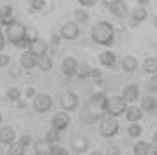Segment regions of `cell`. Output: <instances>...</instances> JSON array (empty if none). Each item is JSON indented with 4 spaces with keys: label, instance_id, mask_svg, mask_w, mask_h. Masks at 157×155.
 I'll list each match as a JSON object with an SVG mask.
<instances>
[{
    "label": "cell",
    "instance_id": "cell-1",
    "mask_svg": "<svg viewBox=\"0 0 157 155\" xmlns=\"http://www.w3.org/2000/svg\"><path fill=\"white\" fill-rule=\"evenodd\" d=\"M90 37L95 44H101V46H113L115 44V27L106 20L97 21L92 28H90Z\"/></svg>",
    "mask_w": 157,
    "mask_h": 155
},
{
    "label": "cell",
    "instance_id": "cell-2",
    "mask_svg": "<svg viewBox=\"0 0 157 155\" xmlns=\"http://www.w3.org/2000/svg\"><path fill=\"white\" fill-rule=\"evenodd\" d=\"M4 34H6V39H7L11 44H14V46L23 48V49L29 48L30 42L27 41V27L23 25L21 21H14V23L7 25Z\"/></svg>",
    "mask_w": 157,
    "mask_h": 155
},
{
    "label": "cell",
    "instance_id": "cell-3",
    "mask_svg": "<svg viewBox=\"0 0 157 155\" xmlns=\"http://www.w3.org/2000/svg\"><path fill=\"white\" fill-rule=\"evenodd\" d=\"M127 109V100L124 99V95H108L106 97V106L104 111L111 116H120Z\"/></svg>",
    "mask_w": 157,
    "mask_h": 155
},
{
    "label": "cell",
    "instance_id": "cell-4",
    "mask_svg": "<svg viewBox=\"0 0 157 155\" xmlns=\"http://www.w3.org/2000/svg\"><path fill=\"white\" fill-rule=\"evenodd\" d=\"M99 132H101L102 138H113L115 134L118 132V122H117V116H111V115L101 116Z\"/></svg>",
    "mask_w": 157,
    "mask_h": 155
},
{
    "label": "cell",
    "instance_id": "cell-5",
    "mask_svg": "<svg viewBox=\"0 0 157 155\" xmlns=\"http://www.w3.org/2000/svg\"><path fill=\"white\" fill-rule=\"evenodd\" d=\"M53 106V99L50 93H36L32 99V108L36 113H48Z\"/></svg>",
    "mask_w": 157,
    "mask_h": 155
},
{
    "label": "cell",
    "instance_id": "cell-6",
    "mask_svg": "<svg viewBox=\"0 0 157 155\" xmlns=\"http://www.w3.org/2000/svg\"><path fill=\"white\" fill-rule=\"evenodd\" d=\"M147 18H148V11H147V7L145 6H136L134 9L129 13V27L136 28L140 23L147 21Z\"/></svg>",
    "mask_w": 157,
    "mask_h": 155
},
{
    "label": "cell",
    "instance_id": "cell-7",
    "mask_svg": "<svg viewBox=\"0 0 157 155\" xmlns=\"http://www.w3.org/2000/svg\"><path fill=\"white\" fill-rule=\"evenodd\" d=\"M69 123H71V116L67 111H58L51 116V129H55L58 132L65 130L69 127Z\"/></svg>",
    "mask_w": 157,
    "mask_h": 155
},
{
    "label": "cell",
    "instance_id": "cell-8",
    "mask_svg": "<svg viewBox=\"0 0 157 155\" xmlns=\"http://www.w3.org/2000/svg\"><path fill=\"white\" fill-rule=\"evenodd\" d=\"M78 104H79V99L74 92H67L64 97L60 99V106H62L64 111H74L78 108Z\"/></svg>",
    "mask_w": 157,
    "mask_h": 155
},
{
    "label": "cell",
    "instance_id": "cell-9",
    "mask_svg": "<svg viewBox=\"0 0 157 155\" xmlns=\"http://www.w3.org/2000/svg\"><path fill=\"white\" fill-rule=\"evenodd\" d=\"M60 35H62V39H67V41H74L76 37L79 35V27L76 21H69V23H65L62 30H60Z\"/></svg>",
    "mask_w": 157,
    "mask_h": 155
},
{
    "label": "cell",
    "instance_id": "cell-10",
    "mask_svg": "<svg viewBox=\"0 0 157 155\" xmlns=\"http://www.w3.org/2000/svg\"><path fill=\"white\" fill-rule=\"evenodd\" d=\"M20 67L25 70H32L34 67H37V56L34 53H30L29 49H25L20 55Z\"/></svg>",
    "mask_w": 157,
    "mask_h": 155
},
{
    "label": "cell",
    "instance_id": "cell-11",
    "mask_svg": "<svg viewBox=\"0 0 157 155\" xmlns=\"http://www.w3.org/2000/svg\"><path fill=\"white\" fill-rule=\"evenodd\" d=\"M27 49H29L30 53H34L36 56H43V55H46V53H48V49H50V44H48L46 41H43V39H39V37H37L36 41L30 42Z\"/></svg>",
    "mask_w": 157,
    "mask_h": 155
},
{
    "label": "cell",
    "instance_id": "cell-12",
    "mask_svg": "<svg viewBox=\"0 0 157 155\" xmlns=\"http://www.w3.org/2000/svg\"><path fill=\"white\" fill-rule=\"evenodd\" d=\"M101 113L99 109H95L92 104H88L83 108V111H81V120L83 122H86V123H94V122H97V120H101Z\"/></svg>",
    "mask_w": 157,
    "mask_h": 155
},
{
    "label": "cell",
    "instance_id": "cell-13",
    "mask_svg": "<svg viewBox=\"0 0 157 155\" xmlns=\"http://www.w3.org/2000/svg\"><path fill=\"white\" fill-rule=\"evenodd\" d=\"M76 67H78V60L74 56H65L62 62V74L67 78L76 76Z\"/></svg>",
    "mask_w": 157,
    "mask_h": 155
},
{
    "label": "cell",
    "instance_id": "cell-14",
    "mask_svg": "<svg viewBox=\"0 0 157 155\" xmlns=\"http://www.w3.org/2000/svg\"><path fill=\"white\" fill-rule=\"evenodd\" d=\"M14 21H16V16H14L13 6L0 7V25H2V27H7L11 23H14Z\"/></svg>",
    "mask_w": 157,
    "mask_h": 155
},
{
    "label": "cell",
    "instance_id": "cell-15",
    "mask_svg": "<svg viewBox=\"0 0 157 155\" xmlns=\"http://www.w3.org/2000/svg\"><path fill=\"white\" fill-rule=\"evenodd\" d=\"M16 139H18L16 138V130L13 127H9V125L0 127V145H11Z\"/></svg>",
    "mask_w": 157,
    "mask_h": 155
},
{
    "label": "cell",
    "instance_id": "cell-16",
    "mask_svg": "<svg viewBox=\"0 0 157 155\" xmlns=\"http://www.w3.org/2000/svg\"><path fill=\"white\" fill-rule=\"evenodd\" d=\"M117 62H118L117 60V55H115L111 49H106V51H102L99 55V63L104 65V67H109V69L111 67H117Z\"/></svg>",
    "mask_w": 157,
    "mask_h": 155
},
{
    "label": "cell",
    "instance_id": "cell-17",
    "mask_svg": "<svg viewBox=\"0 0 157 155\" xmlns=\"http://www.w3.org/2000/svg\"><path fill=\"white\" fill-rule=\"evenodd\" d=\"M109 9V13L113 14L115 18H125L129 14V9H127V4H125V0H118L117 4H113L111 7H108Z\"/></svg>",
    "mask_w": 157,
    "mask_h": 155
},
{
    "label": "cell",
    "instance_id": "cell-18",
    "mask_svg": "<svg viewBox=\"0 0 157 155\" xmlns=\"http://www.w3.org/2000/svg\"><path fill=\"white\" fill-rule=\"evenodd\" d=\"M124 99L127 100V102H136L138 99H140V86L138 85H134V83H131V85H127L125 88H124Z\"/></svg>",
    "mask_w": 157,
    "mask_h": 155
},
{
    "label": "cell",
    "instance_id": "cell-19",
    "mask_svg": "<svg viewBox=\"0 0 157 155\" xmlns=\"http://www.w3.org/2000/svg\"><path fill=\"white\" fill-rule=\"evenodd\" d=\"M143 109L141 108H138V106H127V109H125V118H127V122L131 123V122H140V120L143 118Z\"/></svg>",
    "mask_w": 157,
    "mask_h": 155
},
{
    "label": "cell",
    "instance_id": "cell-20",
    "mask_svg": "<svg viewBox=\"0 0 157 155\" xmlns=\"http://www.w3.org/2000/svg\"><path fill=\"white\" fill-rule=\"evenodd\" d=\"M71 148L74 153H83L86 152V148H88V139L83 138V136H78V138H74L71 141Z\"/></svg>",
    "mask_w": 157,
    "mask_h": 155
},
{
    "label": "cell",
    "instance_id": "cell-21",
    "mask_svg": "<svg viewBox=\"0 0 157 155\" xmlns=\"http://www.w3.org/2000/svg\"><path fill=\"white\" fill-rule=\"evenodd\" d=\"M106 93H102V92H95L92 95V100H90V104L95 108V109H99V111H104V106H106Z\"/></svg>",
    "mask_w": 157,
    "mask_h": 155
},
{
    "label": "cell",
    "instance_id": "cell-22",
    "mask_svg": "<svg viewBox=\"0 0 157 155\" xmlns=\"http://www.w3.org/2000/svg\"><path fill=\"white\" fill-rule=\"evenodd\" d=\"M122 69L125 72H132V70L138 69V58L132 55H125L122 58Z\"/></svg>",
    "mask_w": 157,
    "mask_h": 155
},
{
    "label": "cell",
    "instance_id": "cell-23",
    "mask_svg": "<svg viewBox=\"0 0 157 155\" xmlns=\"http://www.w3.org/2000/svg\"><path fill=\"white\" fill-rule=\"evenodd\" d=\"M90 65L86 62H78V67H76V76L74 78H78V79H88L90 78Z\"/></svg>",
    "mask_w": 157,
    "mask_h": 155
},
{
    "label": "cell",
    "instance_id": "cell-24",
    "mask_svg": "<svg viewBox=\"0 0 157 155\" xmlns=\"http://www.w3.org/2000/svg\"><path fill=\"white\" fill-rule=\"evenodd\" d=\"M37 67L43 70V72L51 70V67H53V60H51V56L48 55V53L43 55V56H37Z\"/></svg>",
    "mask_w": 157,
    "mask_h": 155
},
{
    "label": "cell",
    "instance_id": "cell-25",
    "mask_svg": "<svg viewBox=\"0 0 157 155\" xmlns=\"http://www.w3.org/2000/svg\"><path fill=\"white\" fill-rule=\"evenodd\" d=\"M141 108L143 111H155L157 108V99L152 97V95H147V97H141Z\"/></svg>",
    "mask_w": 157,
    "mask_h": 155
},
{
    "label": "cell",
    "instance_id": "cell-26",
    "mask_svg": "<svg viewBox=\"0 0 157 155\" xmlns=\"http://www.w3.org/2000/svg\"><path fill=\"white\" fill-rule=\"evenodd\" d=\"M134 155H150V143L147 141H138L132 148Z\"/></svg>",
    "mask_w": 157,
    "mask_h": 155
},
{
    "label": "cell",
    "instance_id": "cell-27",
    "mask_svg": "<svg viewBox=\"0 0 157 155\" xmlns=\"http://www.w3.org/2000/svg\"><path fill=\"white\" fill-rule=\"evenodd\" d=\"M25 152H27V146H23L18 139L14 143H11L9 145V150H7L9 155H25Z\"/></svg>",
    "mask_w": 157,
    "mask_h": 155
},
{
    "label": "cell",
    "instance_id": "cell-28",
    "mask_svg": "<svg viewBox=\"0 0 157 155\" xmlns=\"http://www.w3.org/2000/svg\"><path fill=\"white\" fill-rule=\"evenodd\" d=\"M143 70L147 72V74H155L157 72V60L155 58H145L143 60Z\"/></svg>",
    "mask_w": 157,
    "mask_h": 155
},
{
    "label": "cell",
    "instance_id": "cell-29",
    "mask_svg": "<svg viewBox=\"0 0 157 155\" xmlns=\"http://www.w3.org/2000/svg\"><path fill=\"white\" fill-rule=\"evenodd\" d=\"M127 134L131 136V138H140L143 134V127L138 123V122H131L127 125Z\"/></svg>",
    "mask_w": 157,
    "mask_h": 155
},
{
    "label": "cell",
    "instance_id": "cell-30",
    "mask_svg": "<svg viewBox=\"0 0 157 155\" xmlns=\"http://www.w3.org/2000/svg\"><path fill=\"white\" fill-rule=\"evenodd\" d=\"M44 141L48 143V145H58V141H60V132L55 130V129H50L46 136H44Z\"/></svg>",
    "mask_w": 157,
    "mask_h": 155
},
{
    "label": "cell",
    "instance_id": "cell-31",
    "mask_svg": "<svg viewBox=\"0 0 157 155\" xmlns=\"http://www.w3.org/2000/svg\"><path fill=\"white\" fill-rule=\"evenodd\" d=\"M88 18H90V14H88V11H86L85 7H79V9L74 11V20H76V23H86Z\"/></svg>",
    "mask_w": 157,
    "mask_h": 155
},
{
    "label": "cell",
    "instance_id": "cell-32",
    "mask_svg": "<svg viewBox=\"0 0 157 155\" xmlns=\"http://www.w3.org/2000/svg\"><path fill=\"white\" fill-rule=\"evenodd\" d=\"M6 97H7L11 102H18V100L21 99V90L16 88V86H11V88L6 92Z\"/></svg>",
    "mask_w": 157,
    "mask_h": 155
},
{
    "label": "cell",
    "instance_id": "cell-33",
    "mask_svg": "<svg viewBox=\"0 0 157 155\" xmlns=\"http://www.w3.org/2000/svg\"><path fill=\"white\" fill-rule=\"evenodd\" d=\"M36 155H48V150H50V145L46 143V141H37L36 145Z\"/></svg>",
    "mask_w": 157,
    "mask_h": 155
},
{
    "label": "cell",
    "instance_id": "cell-34",
    "mask_svg": "<svg viewBox=\"0 0 157 155\" xmlns=\"http://www.w3.org/2000/svg\"><path fill=\"white\" fill-rule=\"evenodd\" d=\"M48 155H69V152H67V148L60 146V145H50Z\"/></svg>",
    "mask_w": 157,
    "mask_h": 155
},
{
    "label": "cell",
    "instance_id": "cell-35",
    "mask_svg": "<svg viewBox=\"0 0 157 155\" xmlns=\"http://www.w3.org/2000/svg\"><path fill=\"white\" fill-rule=\"evenodd\" d=\"M46 7V0H30V11L37 13V11H43ZM30 13V14H32Z\"/></svg>",
    "mask_w": 157,
    "mask_h": 155
},
{
    "label": "cell",
    "instance_id": "cell-36",
    "mask_svg": "<svg viewBox=\"0 0 157 155\" xmlns=\"http://www.w3.org/2000/svg\"><path fill=\"white\" fill-rule=\"evenodd\" d=\"M18 141L21 143L23 146H27V148L34 143V141H32V136H29V134H23V136H20V138H18Z\"/></svg>",
    "mask_w": 157,
    "mask_h": 155
},
{
    "label": "cell",
    "instance_id": "cell-37",
    "mask_svg": "<svg viewBox=\"0 0 157 155\" xmlns=\"http://www.w3.org/2000/svg\"><path fill=\"white\" fill-rule=\"evenodd\" d=\"M90 78H94L95 83L101 85V81H102V72H101V69H90Z\"/></svg>",
    "mask_w": 157,
    "mask_h": 155
},
{
    "label": "cell",
    "instance_id": "cell-38",
    "mask_svg": "<svg viewBox=\"0 0 157 155\" xmlns=\"http://www.w3.org/2000/svg\"><path fill=\"white\" fill-rule=\"evenodd\" d=\"M148 88L152 92H157V72L155 74H150V79H148Z\"/></svg>",
    "mask_w": 157,
    "mask_h": 155
},
{
    "label": "cell",
    "instance_id": "cell-39",
    "mask_svg": "<svg viewBox=\"0 0 157 155\" xmlns=\"http://www.w3.org/2000/svg\"><path fill=\"white\" fill-rule=\"evenodd\" d=\"M37 39V30L36 28H27V41L32 42Z\"/></svg>",
    "mask_w": 157,
    "mask_h": 155
},
{
    "label": "cell",
    "instance_id": "cell-40",
    "mask_svg": "<svg viewBox=\"0 0 157 155\" xmlns=\"http://www.w3.org/2000/svg\"><path fill=\"white\" fill-rule=\"evenodd\" d=\"M78 4L81 7H85V9H88V7H94L95 4H97V0H78Z\"/></svg>",
    "mask_w": 157,
    "mask_h": 155
},
{
    "label": "cell",
    "instance_id": "cell-41",
    "mask_svg": "<svg viewBox=\"0 0 157 155\" xmlns=\"http://www.w3.org/2000/svg\"><path fill=\"white\" fill-rule=\"evenodd\" d=\"M60 41H62V35L53 34L50 37V44H51V46H60Z\"/></svg>",
    "mask_w": 157,
    "mask_h": 155
},
{
    "label": "cell",
    "instance_id": "cell-42",
    "mask_svg": "<svg viewBox=\"0 0 157 155\" xmlns=\"http://www.w3.org/2000/svg\"><path fill=\"white\" fill-rule=\"evenodd\" d=\"M9 63H11L9 55H0V67H2V69H4V67H9Z\"/></svg>",
    "mask_w": 157,
    "mask_h": 155
},
{
    "label": "cell",
    "instance_id": "cell-43",
    "mask_svg": "<svg viewBox=\"0 0 157 155\" xmlns=\"http://www.w3.org/2000/svg\"><path fill=\"white\" fill-rule=\"evenodd\" d=\"M37 92H36V88H34V86H27V90H25V97L29 99H34V95H36Z\"/></svg>",
    "mask_w": 157,
    "mask_h": 155
},
{
    "label": "cell",
    "instance_id": "cell-44",
    "mask_svg": "<svg viewBox=\"0 0 157 155\" xmlns=\"http://www.w3.org/2000/svg\"><path fill=\"white\" fill-rule=\"evenodd\" d=\"M6 42H7V39H6V34L0 30V53H2V49L6 48Z\"/></svg>",
    "mask_w": 157,
    "mask_h": 155
},
{
    "label": "cell",
    "instance_id": "cell-45",
    "mask_svg": "<svg viewBox=\"0 0 157 155\" xmlns=\"http://www.w3.org/2000/svg\"><path fill=\"white\" fill-rule=\"evenodd\" d=\"M106 155H120V150H118V146H109Z\"/></svg>",
    "mask_w": 157,
    "mask_h": 155
},
{
    "label": "cell",
    "instance_id": "cell-46",
    "mask_svg": "<svg viewBox=\"0 0 157 155\" xmlns=\"http://www.w3.org/2000/svg\"><path fill=\"white\" fill-rule=\"evenodd\" d=\"M150 155H157V141L150 143Z\"/></svg>",
    "mask_w": 157,
    "mask_h": 155
},
{
    "label": "cell",
    "instance_id": "cell-47",
    "mask_svg": "<svg viewBox=\"0 0 157 155\" xmlns=\"http://www.w3.org/2000/svg\"><path fill=\"white\" fill-rule=\"evenodd\" d=\"M9 74H11V76H13V78H18V76H20V74H21V70H20V67H13V69H11V70H9Z\"/></svg>",
    "mask_w": 157,
    "mask_h": 155
},
{
    "label": "cell",
    "instance_id": "cell-48",
    "mask_svg": "<svg viewBox=\"0 0 157 155\" xmlns=\"http://www.w3.org/2000/svg\"><path fill=\"white\" fill-rule=\"evenodd\" d=\"M14 104L18 106L20 109H23V108H27V100H23V99H20V100H18V102H14Z\"/></svg>",
    "mask_w": 157,
    "mask_h": 155
},
{
    "label": "cell",
    "instance_id": "cell-49",
    "mask_svg": "<svg viewBox=\"0 0 157 155\" xmlns=\"http://www.w3.org/2000/svg\"><path fill=\"white\" fill-rule=\"evenodd\" d=\"M101 2H102V4H104V6H106V7H111V6H113V4H117L118 0H101Z\"/></svg>",
    "mask_w": 157,
    "mask_h": 155
},
{
    "label": "cell",
    "instance_id": "cell-50",
    "mask_svg": "<svg viewBox=\"0 0 157 155\" xmlns=\"http://www.w3.org/2000/svg\"><path fill=\"white\" fill-rule=\"evenodd\" d=\"M136 2H138V6H147L150 0H136Z\"/></svg>",
    "mask_w": 157,
    "mask_h": 155
},
{
    "label": "cell",
    "instance_id": "cell-51",
    "mask_svg": "<svg viewBox=\"0 0 157 155\" xmlns=\"http://www.w3.org/2000/svg\"><path fill=\"white\" fill-rule=\"evenodd\" d=\"M90 155H104V153H102V152H97V150H95V152H92Z\"/></svg>",
    "mask_w": 157,
    "mask_h": 155
},
{
    "label": "cell",
    "instance_id": "cell-52",
    "mask_svg": "<svg viewBox=\"0 0 157 155\" xmlns=\"http://www.w3.org/2000/svg\"><path fill=\"white\" fill-rule=\"evenodd\" d=\"M154 141H157V132H155V134H154Z\"/></svg>",
    "mask_w": 157,
    "mask_h": 155
},
{
    "label": "cell",
    "instance_id": "cell-53",
    "mask_svg": "<svg viewBox=\"0 0 157 155\" xmlns=\"http://www.w3.org/2000/svg\"><path fill=\"white\" fill-rule=\"evenodd\" d=\"M154 25H155V28H157V16H155V21H154Z\"/></svg>",
    "mask_w": 157,
    "mask_h": 155
},
{
    "label": "cell",
    "instance_id": "cell-54",
    "mask_svg": "<svg viewBox=\"0 0 157 155\" xmlns=\"http://www.w3.org/2000/svg\"><path fill=\"white\" fill-rule=\"evenodd\" d=\"M0 125H2V113H0Z\"/></svg>",
    "mask_w": 157,
    "mask_h": 155
},
{
    "label": "cell",
    "instance_id": "cell-55",
    "mask_svg": "<svg viewBox=\"0 0 157 155\" xmlns=\"http://www.w3.org/2000/svg\"><path fill=\"white\" fill-rule=\"evenodd\" d=\"M154 58H155V60H157V51H155V56H154Z\"/></svg>",
    "mask_w": 157,
    "mask_h": 155
},
{
    "label": "cell",
    "instance_id": "cell-56",
    "mask_svg": "<svg viewBox=\"0 0 157 155\" xmlns=\"http://www.w3.org/2000/svg\"><path fill=\"white\" fill-rule=\"evenodd\" d=\"M155 113H157V108H155Z\"/></svg>",
    "mask_w": 157,
    "mask_h": 155
},
{
    "label": "cell",
    "instance_id": "cell-57",
    "mask_svg": "<svg viewBox=\"0 0 157 155\" xmlns=\"http://www.w3.org/2000/svg\"><path fill=\"white\" fill-rule=\"evenodd\" d=\"M7 2H11V0H7Z\"/></svg>",
    "mask_w": 157,
    "mask_h": 155
}]
</instances>
